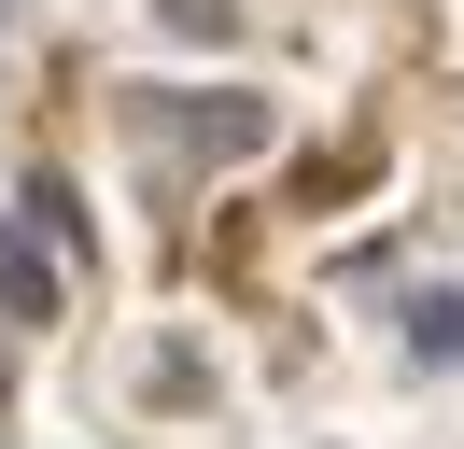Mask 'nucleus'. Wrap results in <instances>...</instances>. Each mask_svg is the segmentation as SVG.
<instances>
[{
  "mask_svg": "<svg viewBox=\"0 0 464 449\" xmlns=\"http://www.w3.org/2000/svg\"><path fill=\"white\" fill-rule=\"evenodd\" d=\"M169 155H198V168H239V155H267V99H239V84H198V99H155L141 112Z\"/></svg>",
  "mask_w": 464,
  "mask_h": 449,
  "instance_id": "obj_1",
  "label": "nucleus"
},
{
  "mask_svg": "<svg viewBox=\"0 0 464 449\" xmlns=\"http://www.w3.org/2000/svg\"><path fill=\"white\" fill-rule=\"evenodd\" d=\"M0 309H14V323H57V253H43L29 224H0Z\"/></svg>",
  "mask_w": 464,
  "mask_h": 449,
  "instance_id": "obj_2",
  "label": "nucleus"
},
{
  "mask_svg": "<svg viewBox=\"0 0 464 449\" xmlns=\"http://www.w3.org/2000/svg\"><path fill=\"white\" fill-rule=\"evenodd\" d=\"M408 365H464V295H450V281L408 295Z\"/></svg>",
  "mask_w": 464,
  "mask_h": 449,
  "instance_id": "obj_3",
  "label": "nucleus"
},
{
  "mask_svg": "<svg viewBox=\"0 0 464 449\" xmlns=\"http://www.w3.org/2000/svg\"><path fill=\"white\" fill-rule=\"evenodd\" d=\"M169 28H198V43H226V28H239V0H169Z\"/></svg>",
  "mask_w": 464,
  "mask_h": 449,
  "instance_id": "obj_4",
  "label": "nucleus"
}]
</instances>
